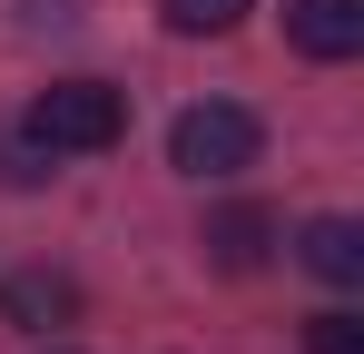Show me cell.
I'll return each mask as SVG.
<instances>
[{"instance_id": "cell-4", "label": "cell", "mask_w": 364, "mask_h": 354, "mask_svg": "<svg viewBox=\"0 0 364 354\" xmlns=\"http://www.w3.org/2000/svg\"><path fill=\"white\" fill-rule=\"evenodd\" d=\"M0 325H10V335L79 325V276H60V266H20V276H0Z\"/></svg>"}, {"instance_id": "cell-2", "label": "cell", "mask_w": 364, "mask_h": 354, "mask_svg": "<svg viewBox=\"0 0 364 354\" xmlns=\"http://www.w3.org/2000/svg\"><path fill=\"white\" fill-rule=\"evenodd\" d=\"M256 158H266V118L237 109V99H197V109H178V128H168V168L197 177V187L246 177Z\"/></svg>"}, {"instance_id": "cell-5", "label": "cell", "mask_w": 364, "mask_h": 354, "mask_svg": "<svg viewBox=\"0 0 364 354\" xmlns=\"http://www.w3.org/2000/svg\"><path fill=\"white\" fill-rule=\"evenodd\" d=\"M286 40H296L305 59H355L364 50V0H286Z\"/></svg>"}, {"instance_id": "cell-7", "label": "cell", "mask_w": 364, "mask_h": 354, "mask_svg": "<svg viewBox=\"0 0 364 354\" xmlns=\"http://www.w3.org/2000/svg\"><path fill=\"white\" fill-rule=\"evenodd\" d=\"M256 0H158V20L178 30V40H217V30H237Z\"/></svg>"}, {"instance_id": "cell-9", "label": "cell", "mask_w": 364, "mask_h": 354, "mask_svg": "<svg viewBox=\"0 0 364 354\" xmlns=\"http://www.w3.org/2000/svg\"><path fill=\"white\" fill-rule=\"evenodd\" d=\"M305 354H364V315H345V305L305 315Z\"/></svg>"}, {"instance_id": "cell-1", "label": "cell", "mask_w": 364, "mask_h": 354, "mask_svg": "<svg viewBox=\"0 0 364 354\" xmlns=\"http://www.w3.org/2000/svg\"><path fill=\"white\" fill-rule=\"evenodd\" d=\"M20 128H30L50 158H109L128 138V89H109V79H60V89L30 99Z\"/></svg>"}, {"instance_id": "cell-3", "label": "cell", "mask_w": 364, "mask_h": 354, "mask_svg": "<svg viewBox=\"0 0 364 354\" xmlns=\"http://www.w3.org/2000/svg\"><path fill=\"white\" fill-rule=\"evenodd\" d=\"M197 246H207V266H217V276H256V266L286 246V217H276V207H256V197H237V207H217V217H207Z\"/></svg>"}, {"instance_id": "cell-8", "label": "cell", "mask_w": 364, "mask_h": 354, "mask_svg": "<svg viewBox=\"0 0 364 354\" xmlns=\"http://www.w3.org/2000/svg\"><path fill=\"white\" fill-rule=\"evenodd\" d=\"M50 168H60V158H50L30 128H10V118H0V187H40Z\"/></svg>"}, {"instance_id": "cell-6", "label": "cell", "mask_w": 364, "mask_h": 354, "mask_svg": "<svg viewBox=\"0 0 364 354\" xmlns=\"http://www.w3.org/2000/svg\"><path fill=\"white\" fill-rule=\"evenodd\" d=\"M296 256H305V276H325V286H364V227L355 217H305Z\"/></svg>"}]
</instances>
